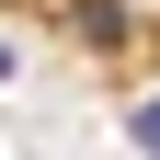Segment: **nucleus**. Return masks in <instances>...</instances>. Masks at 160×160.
Segmentation results:
<instances>
[{"instance_id":"f257e3e1","label":"nucleus","mask_w":160,"mask_h":160,"mask_svg":"<svg viewBox=\"0 0 160 160\" xmlns=\"http://www.w3.org/2000/svg\"><path fill=\"white\" fill-rule=\"evenodd\" d=\"M126 137H137V149L160 160V103H137V114H126Z\"/></svg>"},{"instance_id":"f03ea898","label":"nucleus","mask_w":160,"mask_h":160,"mask_svg":"<svg viewBox=\"0 0 160 160\" xmlns=\"http://www.w3.org/2000/svg\"><path fill=\"white\" fill-rule=\"evenodd\" d=\"M0 80H12V46H0Z\"/></svg>"}]
</instances>
